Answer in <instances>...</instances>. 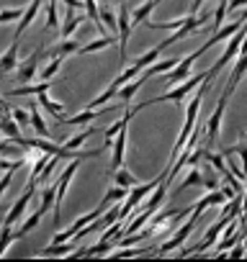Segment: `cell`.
Listing matches in <instances>:
<instances>
[{
    "label": "cell",
    "instance_id": "obj_32",
    "mask_svg": "<svg viewBox=\"0 0 247 262\" xmlns=\"http://www.w3.org/2000/svg\"><path fill=\"white\" fill-rule=\"evenodd\" d=\"M59 26V11H57V0H47V29Z\"/></svg>",
    "mask_w": 247,
    "mask_h": 262
},
{
    "label": "cell",
    "instance_id": "obj_16",
    "mask_svg": "<svg viewBox=\"0 0 247 262\" xmlns=\"http://www.w3.org/2000/svg\"><path fill=\"white\" fill-rule=\"evenodd\" d=\"M77 52H80V44L75 39H65V41L54 44L52 49H47L44 54L47 57H67V54H77Z\"/></svg>",
    "mask_w": 247,
    "mask_h": 262
},
{
    "label": "cell",
    "instance_id": "obj_45",
    "mask_svg": "<svg viewBox=\"0 0 247 262\" xmlns=\"http://www.w3.org/2000/svg\"><path fill=\"white\" fill-rule=\"evenodd\" d=\"M203 188H209V190H219V180H211V178H203Z\"/></svg>",
    "mask_w": 247,
    "mask_h": 262
},
{
    "label": "cell",
    "instance_id": "obj_47",
    "mask_svg": "<svg viewBox=\"0 0 247 262\" xmlns=\"http://www.w3.org/2000/svg\"><path fill=\"white\" fill-rule=\"evenodd\" d=\"M6 111H11V108H8V103L3 98H0V113H6Z\"/></svg>",
    "mask_w": 247,
    "mask_h": 262
},
{
    "label": "cell",
    "instance_id": "obj_35",
    "mask_svg": "<svg viewBox=\"0 0 247 262\" xmlns=\"http://www.w3.org/2000/svg\"><path fill=\"white\" fill-rule=\"evenodd\" d=\"M227 11H229V0H219V6H216V11H214V31L224 26V16H227Z\"/></svg>",
    "mask_w": 247,
    "mask_h": 262
},
{
    "label": "cell",
    "instance_id": "obj_24",
    "mask_svg": "<svg viewBox=\"0 0 247 262\" xmlns=\"http://www.w3.org/2000/svg\"><path fill=\"white\" fill-rule=\"evenodd\" d=\"M42 216H44V211H42V208H36V211L24 221V226H18V229H16V239H21V236H26L31 229H36V226H39V221H42Z\"/></svg>",
    "mask_w": 247,
    "mask_h": 262
},
{
    "label": "cell",
    "instance_id": "obj_33",
    "mask_svg": "<svg viewBox=\"0 0 247 262\" xmlns=\"http://www.w3.org/2000/svg\"><path fill=\"white\" fill-rule=\"evenodd\" d=\"M203 157H206V160H209V162L214 165V170H216V172H219L221 178H224V175L229 172V165H227V162L221 160V155H211V152H206V149H203Z\"/></svg>",
    "mask_w": 247,
    "mask_h": 262
},
{
    "label": "cell",
    "instance_id": "obj_40",
    "mask_svg": "<svg viewBox=\"0 0 247 262\" xmlns=\"http://www.w3.org/2000/svg\"><path fill=\"white\" fill-rule=\"evenodd\" d=\"M21 165H26L24 157H21V160H13V162H11V160H0V170H18Z\"/></svg>",
    "mask_w": 247,
    "mask_h": 262
},
{
    "label": "cell",
    "instance_id": "obj_20",
    "mask_svg": "<svg viewBox=\"0 0 247 262\" xmlns=\"http://www.w3.org/2000/svg\"><path fill=\"white\" fill-rule=\"evenodd\" d=\"M157 3H160V0H147V3H142L139 8H134V11H132V26L147 24V18H150V13L157 8Z\"/></svg>",
    "mask_w": 247,
    "mask_h": 262
},
{
    "label": "cell",
    "instance_id": "obj_31",
    "mask_svg": "<svg viewBox=\"0 0 247 262\" xmlns=\"http://www.w3.org/2000/svg\"><path fill=\"white\" fill-rule=\"evenodd\" d=\"M100 21H103V26H106L108 31H118V18H116V13H113L111 8L100 6Z\"/></svg>",
    "mask_w": 247,
    "mask_h": 262
},
{
    "label": "cell",
    "instance_id": "obj_48",
    "mask_svg": "<svg viewBox=\"0 0 247 262\" xmlns=\"http://www.w3.org/2000/svg\"><path fill=\"white\" fill-rule=\"evenodd\" d=\"M239 137H242V139H247V131H242V134H239Z\"/></svg>",
    "mask_w": 247,
    "mask_h": 262
},
{
    "label": "cell",
    "instance_id": "obj_7",
    "mask_svg": "<svg viewBox=\"0 0 247 262\" xmlns=\"http://www.w3.org/2000/svg\"><path fill=\"white\" fill-rule=\"evenodd\" d=\"M244 24H247V18H242V16H237V18H234L232 24H227V26H221V29H216V31H214V36H211V39H209V41H206V44H203L201 49L206 52V49H211L214 44H219V41H224V39H229V36H232L234 31H239V29H242Z\"/></svg>",
    "mask_w": 247,
    "mask_h": 262
},
{
    "label": "cell",
    "instance_id": "obj_1",
    "mask_svg": "<svg viewBox=\"0 0 247 262\" xmlns=\"http://www.w3.org/2000/svg\"><path fill=\"white\" fill-rule=\"evenodd\" d=\"M118 57H121V64L127 62V47H129V36H132V11L127 8V3L118 6Z\"/></svg>",
    "mask_w": 247,
    "mask_h": 262
},
{
    "label": "cell",
    "instance_id": "obj_34",
    "mask_svg": "<svg viewBox=\"0 0 247 262\" xmlns=\"http://www.w3.org/2000/svg\"><path fill=\"white\" fill-rule=\"evenodd\" d=\"M191 185H203V175H201L198 167H193V170L186 175V180L178 185V190H186V188H191Z\"/></svg>",
    "mask_w": 247,
    "mask_h": 262
},
{
    "label": "cell",
    "instance_id": "obj_15",
    "mask_svg": "<svg viewBox=\"0 0 247 262\" xmlns=\"http://www.w3.org/2000/svg\"><path fill=\"white\" fill-rule=\"evenodd\" d=\"M0 131H3L11 142L21 139V126H18V121L11 116V111H6L3 116H0Z\"/></svg>",
    "mask_w": 247,
    "mask_h": 262
},
{
    "label": "cell",
    "instance_id": "obj_29",
    "mask_svg": "<svg viewBox=\"0 0 247 262\" xmlns=\"http://www.w3.org/2000/svg\"><path fill=\"white\" fill-rule=\"evenodd\" d=\"M160 54H162V49H160V47H155V49H150L147 54L137 57V59H134V64H137L139 70H147V67H150L152 62H157V57H160Z\"/></svg>",
    "mask_w": 247,
    "mask_h": 262
},
{
    "label": "cell",
    "instance_id": "obj_19",
    "mask_svg": "<svg viewBox=\"0 0 247 262\" xmlns=\"http://www.w3.org/2000/svg\"><path fill=\"white\" fill-rule=\"evenodd\" d=\"M77 249H80L77 242H72V244H65V242H62V244H54V242H52V244H49L47 249H42L39 254H42V257H65V254H77Z\"/></svg>",
    "mask_w": 247,
    "mask_h": 262
},
{
    "label": "cell",
    "instance_id": "obj_27",
    "mask_svg": "<svg viewBox=\"0 0 247 262\" xmlns=\"http://www.w3.org/2000/svg\"><path fill=\"white\" fill-rule=\"evenodd\" d=\"M29 113H31V126H34V131H36V134H39V137H49V128H47V121L42 118L39 108L34 105V108H31Z\"/></svg>",
    "mask_w": 247,
    "mask_h": 262
},
{
    "label": "cell",
    "instance_id": "obj_4",
    "mask_svg": "<svg viewBox=\"0 0 247 262\" xmlns=\"http://www.w3.org/2000/svg\"><path fill=\"white\" fill-rule=\"evenodd\" d=\"M116 108L113 105H108V108H103V111H95V108H85V111H80L77 116H65L59 123L62 126H83V123H90V121H95V118H103V116H108V113H113Z\"/></svg>",
    "mask_w": 247,
    "mask_h": 262
},
{
    "label": "cell",
    "instance_id": "obj_28",
    "mask_svg": "<svg viewBox=\"0 0 247 262\" xmlns=\"http://www.w3.org/2000/svg\"><path fill=\"white\" fill-rule=\"evenodd\" d=\"M13 239H16V229L11 224H3V229H0V257L6 254V249H8V244Z\"/></svg>",
    "mask_w": 247,
    "mask_h": 262
},
{
    "label": "cell",
    "instance_id": "obj_3",
    "mask_svg": "<svg viewBox=\"0 0 247 262\" xmlns=\"http://www.w3.org/2000/svg\"><path fill=\"white\" fill-rule=\"evenodd\" d=\"M34 193H36V185H31V183H29V188H26V193H24V195H18V198H16V203L11 206V211L6 213V219H3V224H11V226H13L16 221H21V216H24V211L29 208V201L34 198Z\"/></svg>",
    "mask_w": 247,
    "mask_h": 262
},
{
    "label": "cell",
    "instance_id": "obj_6",
    "mask_svg": "<svg viewBox=\"0 0 247 262\" xmlns=\"http://www.w3.org/2000/svg\"><path fill=\"white\" fill-rule=\"evenodd\" d=\"M39 57H44V49H34V54L24 62V64H18L16 70V80L21 82V85H26V82H31L34 77H36V67H39Z\"/></svg>",
    "mask_w": 247,
    "mask_h": 262
},
{
    "label": "cell",
    "instance_id": "obj_8",
    "mask_svg": "<svg viewBox=\"0 0 247 262\" xmlns=\"http://www.w3.org/2000/svg\"><path fill=\"white\" fill-rule=\"evenodd\" d=\"M129 126H123L118 134H116V139H113V160H111V170H118V167H123V155H127V139H129V131H127Z\"/></svg>",
    "mask_w": 247,
    "mask_h": 262
},
{
    "label": "cell",
    "instance_id": "obj_10",
    "mask_svg": "<svg viewBox=\"0 0 247 262\" xmlns=\"http://www.w3.org/2000/svg\"><path fill=\"white\" fill-rule=\"evenodd\" d=\"M137 111L134 108H123V118H118L116 123H111L106 131H103V149H108V147H113V139H116V134H118V131L123 128V126H129V121H132V116H134Z\"/></svg>",
    "mask_w": 247,
    "mask_h": 262
},
{
    "label": "cell",
    "instance_id": "obj_14",
    "mask_svg": "<svg viewBox=\"0 0 247 262\" xmlns=\"http://www.w3.org/2000/svg\"><path fill=\"white\" fill-rule=\"evenodd\" d=\"M42 3H44V0H31L29 8L24 11V18L18 21V29H16V36H18V39H21V34L36 21V16H39V11H42Z\"/></svg>",
    "mask_w": 247,
    "mask_h": 262
},
{
    "label": "cell",
    "instance_id": "obj_25",
    "mask_svg": "<svg viewBox=\"0 0 247 262\" xmlns=\"http://www.w3.org/2000/svg\"><path fill=\"white\" fill-rule=\"evenodd\" d=\"M113 183L121 185V188H134L137 185V178L127 167H118V170H113Z\"/></svg>",
    "mask_w": 247,
    "mask_h": 262
},
{
    "label": "cell",
    "instance_id": "obj_39",
    "mask_svg": "<svg viewBox=\"0 0 247 262\" xmlns=\"http://www.w3.org/2000/svg\"><path fill=\"white\" fill-rule=\"evenodd\" d=\"M229 152H234V155H239V157H242V170L247 172V142H244V144H234V147L224 149L221 155H229Z\"/></svg>",
    "mask_w": 247,
    "mask_h": 262
},
{
    "label": "cell",
    "instance_id": "obj_42",
    "mask_svg": "<svg viewBox=\"0 0 247 262\" xmlns=\"http://www.w3.org/2000/svg\"><path fill=\"white\" fill-rule=\"evenodd\" d=\"M227 257H232V259H242V257H244V247L237 242V244H234V247L227 252Z\"/></svg>",
    "mask_w": 247,
    "mask_h": 262
},
{
    "label": "cell",
    "instance_id": "obj_46",
    "mask_svg": "<svg viewBox=\"0 0 247 262\" xmlns=\"http://www.w3.org/2000/svg\"><path fill=\"white\" fill-rule=\"evenodd\" d=\"M242 213H247V190H242Z\"/></svg>",
    "mask_w": 247,
    "mask_h": 262
},
{
    "label": "cell",
    "instance_id": "obj_9",
    "mask_svg": "<svg viewBox=\"0 0 247 262\" xmlns=\"http://www.w3.org/2000/svg\"><path fill=\"white\" fill-rule=\"evenodd\" d=\"M224 105H227V93H221V98H219V103H216V108H214V113L209 116V123H206L211 142L219 139V128H221V118H224Z\"/></svg>",
    "mask_w": 247,
    "mask_h": 262
},
{
    "label": "cell",
    "instance_id": "obj_18",
    "mask_svg": "<svg viewBox=\"0 0 247 262\" xmlns=\"http://www.w3.org/2000/svg\"><path fill=\"white\" fill-rule=\"evenodd\" d=\"M52 88V80H42V85H18V88H13L11 93H8V98H21V95H39V93H44V90H49Z\"/></svg>",
    "mask_w": 247,
    "mask_h": 262
},
{
    "label": "cell",
    "instance_id": "obj_5",
    "mask_svg": "<svg viewBox=\"0 0 247 262\" xmlns=\"http://www.w3.org/2000/svg\"><path fill=\"white\" fill-rule=\"evenodd\" d=\"M196 221H198V219H193V216H191V219H188V221H186V224H183L175 234H173V239H170V242H165V244H160V247H157V252H160V254H168V252L178 249V247H180V244L191 236V231L196 229Z\"/></svg>",
    "mask_w": 247,
    "mask_h": 262
},
{
    "label": "cell",
    "instance_id": "obj_17",
    "mask_svg": "<svg viewBox=\"0 0 247 262\" xmlns=\"http://www.w3.org/2000/svg\"><path fill=\"white\" fill-rule=\"evenodd\" d=\"M178 62H180L178 57H168L165 62H160V59H157V62H152L147 70H142V72H145V77H147V80H150V77H155V75H168Z\"/></svg>",
    "mask_w": 247,
    "mask_h": 262
},
{
    "label": "cell",
    "instance_id": "obj_43",
    "mask_svg": "<svg viewBox=\"0 0 247 262\" xmlns=\"http://www.w3.org/2000/svg\"><path fill=\"white\" fill-rule=\"evenodd\" d=\"M0 152H3V155H18V147H16V142L8 144L6 139H0Z\"/></svg>",
    "mask_w": 247,
    "mask_h": 262
},
{
    "label": "cell",
    "instance_id": "obj_49",
    "mask_svg": "<svg viewBox=\"0 0 247 262\" xmlns=\"http://www.w3.org/2000/svg\"><path fill=\"white\" fill-rule=\"evenodd\" d=\"M244 239H247V236H244ZM244 257H247V242H244Z\"/></svg>",
    "mask_w": 247,
    "mask_h": 262
},
{
    "label": "cell",
    "instance_id": "obj_12",
    "mask_svg": "<svg viewBox=\"0 0 247 262\" xmlns=\"http://www.w3.org/2000/svg\"><path fill=\"white\" fill-rule=\"evenodd\" d=\"M244 72H247V52H239V57H237V64H234V70H232V75H229V85L224 88L227 98L234 93V88L239 85V80L244 77Z\"/></svg>",
    "mask_w": 247,
    "mask_h": 262
},
{
    "label": "cell",
    "instance_id": "obj_37",
    "mask_svg": "<svg viewBox=\"0 0 247 262\" xmlns=\"http://www.w3.org/2000/svg\"><path fill=\"white\" fill-rule=\"evenodd\" d=\"M24 11L21 8H8V11H0V24H13V21H21Z\"/></svg>",
    "mask_w": 247,
    "mask_h": 262
},
{
    "label": "cell",
    "instance_id": "obj_44",
    "mask_svg": "<svg viewBox=\"0 0 247 262\" xmlns=\"http://www.w3.org/2000/svg\"><path fill=\"white\" fill-rule=\"evenodd\" d=\"M67 8H75V11H85V0H62Z\"/></svg>",
    "mask_w": 247,
    "mask_h": 262
},
{
    "label": "cell",
    "instance_id": "obj_38",
    "mask_svg": "<svg viewBox=\"0 0 247 262\" xmlns=\"http://www.w3.org/2000/svg\"><path fill=\"white\" fill-rule=\"evenodd\" d=\"M11 116L18 121V126L21 128H26V126H31V113L29 111H21V108H11Z\"/></svg>",
    "mask_w": 247,
    "mask_h": 262
},
{
    "label": "cell",
    "instance_id": "obj_41",
    "mask_svg": "<svg viewBox=\"0 0 247 262\" xmlns=\"http://www.w3.org/2000/svg\"><path fill=\"white\" fill-rule=\"evenodd\" d=\"M13 172H16V170H6V175L0 178V195L8 190V185H11V180H13Z\"/></svg>",
    "mask_w": 247,
    "mask_h": 262
},
{
    "label": "cell",
    "instance_id": "obj_26",
    "mask_svg": "<svg viewBox=\"0 0 247 262\" xmlns=\"http://www.w3.org/2000/svg\"><path fill=\"white\" fill-rule=\"evenodd\" d=\"M85 16H90L93 18V24H95V29L103 34L106 29H103V21H100V6L95 3V0H85Z\"/></svg>",
    "mask_w": 247,
    "mask_h": 262
},
{
    "label": "cell",
    "instance_id": "obj_22",
    "mask_svg": "<svg viewBox=\"0 0 247 262\" xmlns=\"http://www.w3.org/2000/svg\"><path fill=\"white\" fill-rule=\"evenodd\" d=\"M39 103H42V105L47 108V113H52L57 121H62V118H65V105H62V103H54V100L47 95V90H44V93H39Z\"/></svg>",
    "mask_w": 247,
    "mask_h": 262
},
{
    "label": "cell",
    "instance_id": "obj_36",
    "mask_svg": "<svg viewBox=\"0 0 247 262\" xmlns=\"http://www.w3.org/2000/svg\"><path fill=\"white\" fill-rule=\"evenodd\" d=\"M62 59H65V57H52V62H49L47 67H44L42 77H44V80H52V77H54V75L59 72V67H62Z\"/></svg>",
    "mask_w": 247,
    "mask_h": 262
},
{
    "label": "cell",
    "instance_id": "obj_23",
    "mask_svg": "<svg viewBox=\"0 0 247 262\" xmlns=\"http://www.w3.org/2000/svg\"><path fill=\"white\" fill-rule=\"evenodd\" d=\"M95 131H98L95 126H88V128H83V131H77V134H75V137H70V139H67V142H65L62 147H65V149H80V147H83V142H85L88 137H93V134H95Z\"/></svg>",
    "mask_w": 247,
    "mask_h": 262
},
{
    "label": "cell",
    "instance_id": "obj_2",
    "mask_svg": "<svg viewBox=\"0 0 247 262\" xmlns=\"http://www.w3.org/2000/svg\"><path fill=\"white\" fill-rule=\"evenodd\" d=\"M201 54H203V49L198 47V49H196L193 54H188L186 59H180V62H178V64H175V67H173V70H170V72L165 75V80H168L170 85H178V82H180L183 77H188V75H191V67H193V62H196V59H198Z\"/></svg>",
    "mask_w": 247,
    "mask_h": 262
},
{
    "label": "cell",
    "instance_id": "obj_21",
    "mask_svg": "<svg viewBox=\"0 0 247 262\" xmlns=\"http://www.w3.org/2000/svg\"><path fill=\"white\" fill-rule=\"evenodd\" d=\"M116 41H118V36H106V34H103V39H95V41H90V44L80 47V54H93V52L108 49V47H113Z\"/></svg>",
    "mask_w": 247,
    "mask_h": 262
},
{
    "label": "cell",
    "instance_id": "obj_11",
    "mask_svg": "<svg viewBox=\"0 0 247 262\" xmlns=\"http://www.w3.org/2000/svg\"><path fill=\"white\" fill-rule=\"evenodd\" d=\"M145 82H147V77H145V72H139V75H137V80H129L127 85H123V88L116 93V98H121V105H123V108H129L132 98L137 95V90H139Z\"/></svg>",
    "mask_w": 247,
    "mask_h": 262
},
{
    "label": "cell",
    "instance_id": "obj_13",
    "mask_svg": "<svg viewBox=\"0 0 247 262\" xmlns=\"http://www.w3.org/2000/svg\"><path fill=\"white\" fill-rule=\"evenodd\" d=\"M18 67V36L13 39V44L6 49V54H0V75L13 72Z\"/></svg>",
    "mask_w": 247,
    "mask_h": 262
},
{
    "label": "cell",
    "instance_id": "obj_30",
    "mask_svg": "<svg viewBox=\"0 0 247 262\" xmlns=\"http://www.w3.org/2000/svg\"><path fill=\"white\" fill-rule=\"evenodd\" d=\"M127 195H129V188H121V185H116V188H111V190L103 195V203H100V206L106 208V206H111L113 201H121V198H127Z\"/></svg>",
    "mask_w": 247,
    "mask_h": 262
}]
</instances>
